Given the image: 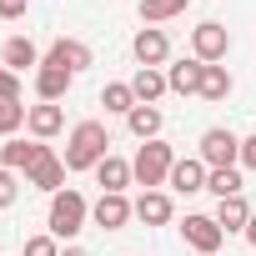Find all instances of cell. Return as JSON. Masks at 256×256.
<instances>
[{
    "label": "cell",
    "mask_w": 256,
    "mask_h": 256,
    "mask_svg": "<svg viewBox=\"0 0 256 256\" xmlns=\"http://www.w3.org/2000/svg\"><path fill=\"white\" fill-rule=\"evenodd\" d=\"M100 106L110 110V116H131L141 100H136V90H131V80H110L106 90H100Z\"/></svg>",
    "instance_id": "22"
},
{
    "label": "cell",
    "mask_w": 256,
    "mask_h": 256,
    "mask_svg": "<svg viewBox=\"0 0 256 256\" xmlns=\"http://www.w3.org/2000/svg\"><path fill=\"white\" fill-rule=\"evenodd\" d=\"M181 236H186V246L201 251V256H216L221 241H226V231L216 226V216H186V221H181Z\"/></svg>",
    "instance_id": "6"
},
{
    "label": "cell",
    "mask_w": 256,
    "mask_h": 256,
    "mask_svg": "<svg viewBox=\"0 0 256 256\" xmlns=\"http://www.w3.org/2000/svg\"><path fill=\"white\" fill-rule=\"evenodd\" d=\"M186 6H191V0H141V20L146 26H161L171 16H186Z\"/></svg>",
    "instance_id": "25"
},
{
    "label": "cell",
    "mask_w": 256,
    "mask_h": 256,
    "mask_svg": "<svg viewBox=\"0 0 256 256\" xmlns=\"http://www.w3.org/2000/svg\"><path fill=\"white\" fill-rule=\"evenodd\" d=\"M16 191H20V186H16V171H6V166H0V211L16 201Z\"/></svg>",
    "instance_id": "29"
},
{
    "label": "cell",
    "mask_w": 256,
    "mask_h": 256,
    "mask_svg": "<svg viewBox=\"0 0 256 256\" xmlns=\"http://www.w3.org/2000/svg\"><path fill=\"white\" fill-rule=\"evenodd\" d=\"M126 126H131V136H136V141H156L166 120H161V110H156V106H136L131 116H126Z\"/></svg>",
    "instance_id": "21"
},
{
    "label": "cell",
    "mask_w": 256,
    "mask_h": 256,
    "mask_svg": "<svg viewBox=\"0 0 256 256\" xmlns=\"http://www.w3.org/2000/svg\"><path fill=\"white\" fill-rule=\"evenodd\" d=\"M26 116H30V110H26L20 100H0V136L10 141V136L20 131V126H26Z\"/></svg>",
    "instance_id": "26"
},
{
    "label": "cell",
    "mask_w": 256,
    "mask_h": 256,
    "mask_svg": "<svg viewBox=\"0 0 256 256\" xmlns=\"http://www.w3.org/2000/svg\"><path fill=\"white\" fill-rule=\"evenodd\" d=\"M60 256H86V251H80V246H66V251H60Z\"/></svg>",
    "instance_id": "33"
},
{
    "label": "cell",
    "mask_w": 256,
    "mask_h": 256,
    "mask_svg": "<svg viewBox=\"0 0 256 256\" xmlns=\"http://www.w3.org/2000/svg\"><path fill=\"white\" fill-rule=\"evenodd\" d=\"M30 10V0H0V20H20Z\"/></svg>",
    "instance_id": "30"
},
{
    "label": "cell",
    "mask_w": 256,
    "mask_h": 256,
    "mask_svg": "<svg viewBox=\"0 0 256 256\" xmlns=\"http://www.w3.org/2000/svg\"><path fill=\"white\" fill-rule=\"evenodd\" d=\"M131 90H136V100L141 106H156L171 86H166V70H156V66H141L136 76H131Z\"/></svg>",
    "instance_id": "17"
},
{
    "label": "cell",
    "mask_w": 256,
    "mask_h": 256,
    "mask_svg": "<svg viewBox=\"0 0 256 256\" xmlns=\"http://www.w3.org/2000/svg\"><path fill=\"white\" fill-rule=\"evenodd\" d=\"M241 166H246V171H256V136H246V141H241Z\"/></svg>",
    "instance_id": "31"
},
{
    "label": "cell",
    "mask_w": 256,
    "mask_h": 256,
    "mask_svg": "<svg viewBox=\"0 0 256 256\" xmlns=\"http://www.w3.org/2000/svg\"><path fill=\"white\" fill-rule=\"evenodd\" d=\"M26 256H60V241L46 231V236H30L26 241Z\"/></svg>",
    "instance_id": "27"
},
{
    "label": "cell",
    "mask_w": 256,
    "mask_h": 256,
    "mask_svg": "<svg viewBox=\"0 0 256 256\" xmlns=\"http://www.w3.org/2000/svg\"><path fill=\"white\" fill-rule=\"evenodd\" d=\"M166 186H171V191H181V196L206 191V161H201V156H176V166H171Z\"/></svg>",
    "instance_id": "10"
},
{
    "label": "cell",
    "mask_w": 256,
    "mask_h": 256,
    "mask_svg": "<svg viewBox=\"0 0 256 256\" xmlns=\"http://www.w3.org/2000/svg\"><path fill=\"white\" fill-rule=\"evenodd\" d=\"M46 151H50L46 141H20V136H10L6 146H0V166H6V171H30Z\"/></svg>",
    "instance_id": "12"
},
{
    "label": "cell",
    "mask_w": 256,
    "mask_h": 256,
    "mask_svg": "<svg viewBox=\"0 0 256 256\" xmlns=\"http://www.w3.org/2000/svg\"><path fill=\"white\" fill-rule=\"evenodd\" d=\"M191 50H196V60L216 66V60H226V50H231V30H226L221 20H201V26L191 30Z\"/></svg>",
    "instance_id": "5"
},
{
    "label": "cell",
    "mask_w": 256,
    "mask_h": 256,
    "mask_svg": "<svg viewBox=\"0 0 256 256\" xmlns=\"http://www.w3.org/2000/svg\"><path fill=\"white\" fill-rule=\"evenodd\" d=\"M246 221H251V206H246V196H226V201H216V226L231 236V231H246Z\"/></svg>",
    "instance_id": "20"
},
{
    "label": "cell",
    "mask_w": 256,
    "mask_h": 256,
    "mask_svg": "<svg viewBox=\"0 0 256 256\" xmlns=\"http://www.w3.org/2000/svg\"><path fill=\"white\" fill-rule=\"evenodd\" d=\"M96 181H100V191H116V196H126V186H131L136 176H131V161H120V156H106V161L96 166Z\"/></svg>",
    "instance_id": "19"
},
{
    "label": "cell",
    "mask_w": 256,
    "mask_h": 256,
    "mask_svg": "<svg viewBox=\"0 0 256 256\" xmlns=\"http://www.w3.org/2000/svg\"><path fill=\"white\" fill-rule=\"evenodd\" d=\"M136 216H141L146 226H166V221L176 216V206H171L166 191H141V196H136Z\"/></svg>",
    "instance_id": "18"
},
{
    "label": "cell",
    "mask_w": 256,
    "mask_h": 256,
    "mask_svg": "<svg viewBox=\"0 0 256 256\" xmlns=\"http://www.w3.org/2000/svg\"><path fill=\"white\" fill-rule=\"evenodd\" d=\"M60 126H66V110H60L56 100H40V106H30V116H26V131H30L36 141H50Z\"/></svg>",
    "instance_id": "13"
},
{
    "label": "cell",
    "mask_w": 256,
    "mask_h": 256,
    "mask_svg": "<svg viewBox=\"0 0 256 256\" xmlns=\"http://www.w3.org/2000/svg\"><path fill=\"white\" fill-rule=\"evenodd\" d=\"M86 216H90L86 196L66 186V191H56V196H50V216H46V226H50V236H56V241H70V236H80V231H86Z\"/></svg>",
    "instance_id": "2"
},
{
    "label": "cell",
    "mask_w": 256,
    "mask_h": 256,
    "mask_svg": "<svg viewBox=\"0 0 256 256\" xmlns=\"http://www.w3.org/2000/svg\"><path fill=\"white\" fill-rule=\"evenodd\" d=\"M46 66H60V70L80 76L86 66H96V56H90V46H86V40H76V36H60V40L46 50Z\"/></svg>",
    "instance_id": "7"
},
{
    "label": "cell",
    "mask_w": 256,
    "mask_h": 256,
    "mask_svg": "<svg viewBox=\"0 0 256 256\" xmlns=\"http://www.w3.org/2000/svg\"><path fill=\"white\" fill-rule=\"evenodd\" d=\"M26 186H36V191H50V196H56V191H66V161H60L56 151H46V156H40L30 171H26Z\"/></svg>",
    "instance_id": "11"
},
{
    "label": "cell",
    "mask_w": 256,
    "mask_h": 256,
    "mask_svg": "<svg viewBox=\"0 0 256 256\" xmlns=\"http://www.w3.org/2000/svg\"><path fill=\"white\" fill-rule=\"evenodd\" d=\"M201 76H206V60H176L171 70H166V86L176 90V96H201Z\"/></svg>",
    "instance_id": "15"
},
{
    "label": "cell",
    "mask_w": 256,
    "mask_h": 256,
    "mask_svg": "<svg viewBox=\"0 0 256 256\" xmlns=\"http://www.w3.org/2000/svg\"><path fill=\"white\" fill-rule=\"evenodd\" d=\"M241 236H246V241L256 246V211H251V221H246V231H241Z\"/></svg>",
    "instance_id": "32"
},
{
    "label": "cell",
    "mask_w": 256,
    "mask_h": 256,
    "mask_svg": "<svg viewBox=\"0 0 256 256\" xmlns=\"http://www.w3.org/2000/svg\"><path fill=\"white\" fill-rule=\"evenodd\" d=\"M0 66H6V70H26V66H36L40 70V50H36V40L30 36H10L6 46H0Z\"/></svg>",
    "instance_id": "14"
},
{
    "label": "cell",
    "mask_w": 256,
    "mask_h": 256,
    "mask_svg": "<svg viewBox=\"0 0 256 256\" xmlns=\"http://www.w3.org/2000/svg\"><path fill=\"white\" fill-rule=\"evenodd\" d=\"M231 90H236L231 70H226V66H206V76H201V100H226Z\"/></svg>",
    "instance_id": "23"
},
{
    "label": "cell",
    "mask_w": 256,
    "mask_h": 256,
    "mask_svg": "<svg viewBox=\"0 0 256 256\" xmlns=\"http://www.w3.org/2000/svg\"><path fill=\"white\" fill-rule=\"evenodd\" d=\"M201 161L206 171H226L241 161V136L226 131V126H211V131H201Z\"/></svg>",
    "instance_id": "4"
},
{
    "label": "cell",
    "mask_w": 256,
    "mask_h": 256,
    "mask_svg": "<svg viewBox=\"0 0 256 256\" xmlns=\"http://www.w3.org/2000/svg\"><path fill=\"white\" fill-rule=\"evenodd\" d=\"M206 191H211L216 201L241 196V171H236V166H226V171H206Z\"/></svg>",
    "instance_id": "24"
},
{
    "label": "cell",
    "mask_w": 256,
    "mask_h": 256,
    "mask_svg": "<svg viewBox=\"0 0 256 256\" xmlns=\"http://www.w3.org/2000/svg\"><path fill=\"white\" fill-rule=\"evenodd\" d=\"M70 86H76V76H70V70H60V66H46V60H40V70H36V96H40V100H60Z\"/></svg>",
    "instance_id": "16"
},
{
    "label": "cell",
    "mask_w": 256,
    "mask_h": 256,
    "mask_svg": "<svg viewBox=\"0 0 256 256\" xmlns=\"http://www.w3.org/2000/svg\"><path fill=\"white\" fill-rule=\"evenodd\" d=\"M0 100H20V76L0 66Z\"/></svg>",
    "instance_id": "28"
},
{
    "label": "cell",
    "mask_w": 256,
    "mask_h": 256,
    "mask_svg": "<svg viewBox=\"0 0 256 256\" xmlns=\"http://www.w3.org/2000/svg\"><path fill=\"white\" fill-rule=\"evenodd\" d=\"M171 166H176V151L156 136V141H141V151H136V161H131V176H136V186L156 191V186H166Z\"/></svg>",
    "instance_id": "3"
},
{
    "label": "cell",
    "mask_w": 256,
    "mask_h": 256,
    "mask_svg": "<svg viewBox=\"0 0 256 256\" xmlns=\"http://www.w3.org/2000/svg\"><path fill=\"white\" fill-rule=\"evenodd\" d=\"M131 216H136V201H126V196H116V191H100V201L90 206V221H96L100 231H120Z\"/></svg>",
    "instance_id": "8"
},
{
    "label": "cell",
    "mask_w": 256,
    "mask_h": 256,
    "mask_svg": "<svg viewBox=\"0 0 256 256\" xmlns=\"http://www.w3.org/2000/svg\"><path fill=\"white\" fill-rule=\"evenodd\" d=\"M131 50H136V60H141V66H156V70L171 60V40H166V30H161V26H141V30H136V40H131Z\"/></svg>",
    "instance_id": "9"
},
{
    "label": "cell",
    "mask_w": 256,
    "mask_h": 256,
    "mask_svg": "<svg viewBox=\"0 0 256 256\" xmlns=\"http://www.w3.org/2000/svg\"><path fill=\"white\" fill-rule=\"evenodd\" d=\"M106 156H110V136L100 120H80L66 136V171H96Z\"/></svg>",
    "instance_id": "1"
}]
</instances>
